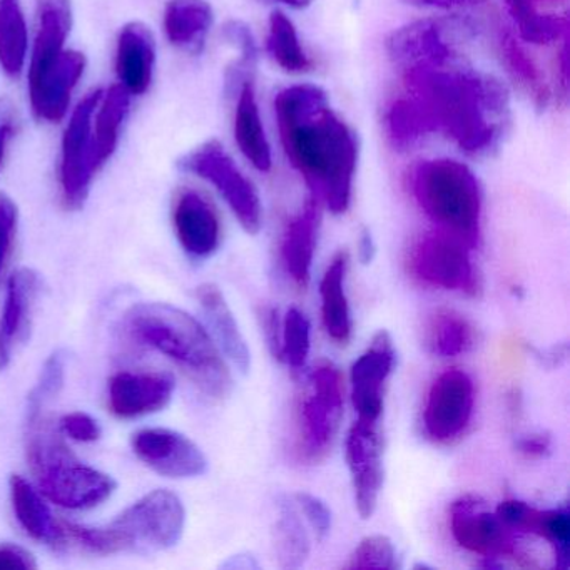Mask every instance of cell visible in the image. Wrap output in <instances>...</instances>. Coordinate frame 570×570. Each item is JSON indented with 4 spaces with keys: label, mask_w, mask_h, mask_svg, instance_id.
Here are the masks:
<instances>
[{
    "label": "cell",
    "mask_w": 570,
    "mask_h": 570,
    "mask_svg": "<svg viewBox=\"0 0 570 570\" xmlns=\"http://www.w3.org/2000/svg\"><path fill=\"white\" fill-rule=\"evenodd\" d=\"M235 139L239 151L258 171L268 173L272 169V146H269L268 138H266L253 81L243 82L238 89Z\"/></svg>",
    "instance_id": "27"
},
{
    "label": "cell",
    "mask_w": 570,
    "mask_h": 570,
    "mask_svg": "<svg viewBox=\"0 0 570 570\" xmlns=\"http://www.w3.org/2000/svg\"><path fill=\"white\" fill-rule=\"evenodd\" d=\"M41 289V278L31 268H21L9 278L4 309L0 315V368L9 365L14 350L31 332L32 309Z\"/></svg>",
    "instance_id": "20"
},
{
    "label": "cell",
    "mask_w": 570,
    "mask_h": 570,
    "mask_svg": "<svg viewBox=\"0 0 570 570\" xmlns=\"http://www.w3.org/2000/svg\"><path fill=\"white\" fill-rule=\"evenodd\" d=\"M156 62V39L145 22H128L119 32L116 72L119 85L131 96L148 91Z\"/></svg>",
    "instance_id": "22"
},
{
    "label": "cell",
    "mask_w": 570,
    "mask_h": 570,
    "mask_svg": "<svg viewBox=\"0 0 570 570\" xmlns=\"http://www.w3.org/2000/svg\"><path fill=\"white\" fill-rule=\"evenodd\" d=\"M495 513L510 530L535 533L546 539L553 547L556 567H569L570 515L566 507L539 510L522 500H505L497 507Z\"/></svg>",
    "instance_id": "21"
},
{
    "label": "cell",
    "mask_w": 570,
    "mask_h": 570,
    "mask_svg": "<svg viewBox=\"0 0 570 570\" xmlns=\"http://www.w3.org/2000/svg\"><path fill=\"white\" fill-rule=\"evenodd\" d=\"M196 299L212 328L219 352L225 353L226 358L239 372L248 373L252 368V353L219 286L215 283H203L196 288Z\"/></svg>",
    "instance_id": "24"
},
{
    "label": "cell",
    "mask_w": 570,
    "mask_h": 570,
    "mask_svg": "<svg viewBox=\"0 0 570 570\" xmlns=\"http://www.w3.org/2000/svg\"><path fill=\"white\" fill-rule=\"evenodd\" d=\"M259 318H262L263 332H265L269 352L275 358L279 360V353H282V320H279L278 309H262Z\"/></svg>",
    "instance_id": "48"
},
{
    "label": "cell",
    "mask_w": 570,
    "mask_h": 570,
    "mask_svg": "<svg viewBox=\"0 0 570 570\" xmlns=\"http://www.w3.org/2000/svg\"><path fill=\"white\" fill-rule=\"evenodd\" d=\"M569 355V346L567 343H560V345L550 346L546 352H537V358L542 362V365L549 366V368H556V366L562 365Z\"/></svg>",
    "instance_id": "50"
},
{
    "label": "cell",
    "mask_w": 570,
    "mask_h": 570,
    "mask_svg": "<svg viewBox=\"0 0 570 570\" xmlns=\"http://www.w3.org/2000/svg\"><path fill=\"white\" fill-rule=\"evenodd\" d=\"M320 205L313 196L286 225L282 239V262L289 278L305 288L312 275L316 242H318Z\"/></svg>",
    "instance_id": "25"
},
{
    "label": "cell",
    "mask_w": 570,
    "mask_h": 570,
    "mask_svg": "<svg viewBox=\"0 0 570 570\" xmlns=\"http://www.w3.org/2000/svg\"><path fill=\"white\" fill-rule=\"evenodd\" d=\"M19 209L11 196L0 193V276L11 256L18 233Z\"/></svg>",
    "instance_id": "43"
},
{
    "label": "cell",
    "mask_w": 570,
    "mask_h": 570,
    "mask_svg": "<svg viewBox=\"0 0 570 570\" xmlns=\"http://www.w3.org/2000/svg\"><path fill=\"white\" fill-rule=\"evenodd\" d=\"M497 48H499L500 58H502L510 78L519 85L522 91L529 95V98H532L537 108H547L550 91L549 86L543 81L539 66L527 55L525 49L520 46L515 36L502 26L497 31Z\"/></svg>",
    "instance_id": "31"
},
{
    "label": "cell",
    "mask_w": 570,
    "mask_h": 570,
    "mask_svg": "<svg viewBox=\"0 0 570 570\" xmlns=\"http://www.w3.org/2000/svg\"><path fill=\"white\" fill-rule=\"evenodd\" d=\"M71 29V0H38V32L29 65V89L41 85L59 65Z\"/></svg>",
    "instance_id": "18"
},
{
    "label": "cell",
    "mask_w": 570,
    "mask_h": 570,
    "mask_svg": "<svg viewBox=\"0 0 570 570\" xmlns=\"http://www.w3.org/2000/svg\"><path fill=\"white\" fill-rule=\"evenodd\" d=\"M405 4L420 9H450L466 8V6L479 4L480 0H403Z\"/></svg>",
    "instance_id": "49"
},
{
    "label": "cell",
    "mask_w": 570,
    "mask_h": 570,
    "mask_svg": "<svg viewBox=\"0 0 570 570\" xmlns=\"http://www.w3.org/2000/svg\"><path fill=\"white\" fill-rule=\"evenodd\" d=\"M396 549L392 540L385 535L365 537L358 543L345 569L350 570H395L399 569Z\"/></svg>",
    "instance_id": "40"
},
{
    "label": "cell",
    "mask_w": 570,
    "mask_h": 570,
    "mask_svg": "<svg viewBox=\"0 0 570 570\" xmlns=\"http://www.w3.org/2000/svg\"><path fill=\"white\" fill-rule=\"evenodd\" d=\"M176 238L193 259H208L222 245V222L212 203L195 189L178 193L173 206Z\"/></svg>",
    "instance_id": "16"
},
{
    "label": "cell",
    "mask_w": 570,
    "mask_h": 570,
    "mask_svg": "<svg viewBox=\"0 0 570 570\" xmlns=\"http://www.w3.org/2000/svg\"><path fill=\"white\" fill-rule=\"evenodd\" d=\"M475 389L462 370H446L436 376L426 395L423 429L436 443H450L465 433L473 415Z\"/></svg>",
    "instance_id": "11"
},
{
    "label": "cell",
    "mask_w": 570,
    "mask_h": 570,
    "mask_svg": "<svg viewBox=\"0 0 570 570\" xmlns=\"http://www.w3.org/2000/svg\"><path fill=\"white\" fill-rule=\"evenodd\" d=\"M28 58V24L21 0H0V68L16 78Z\"/></svg>",
    "instance_id": "34"
},
{
    "label": "cell",
    "mask_w": 570,
    "mask_h": 570,
    "mask_svg": "<svg viewBox=\"0 0 570 570\" xmlns=\"http://www.w3.org/2000/svg\"><path fill=\"white\" fill-rule=\"evenodd\" d=\"M376 255L375 239H373L370 229L363 228L362 235H360L358 242V258L362 265H372L373 259Z\"/></svg>",
    "instance_id": "51"
},
{
    "label": "cell",
    "mask_w": 570,
    "mask_h": 570,
    "mask_svg": "<svg viewBox=\"0 0 570 570\" xmlns=\"http://www.w3.org/2000/svg\"><path fill=\"white\" fill-rule=\"evenodd\" d=\"M515 450L529 460L547 459L552 453V436L547 432L529 433L517 440Z\"/></svg>",
    "instance_id": "46"
},
{
    "label": "cell",
    "mask_w": 570,
    "mask_h": 570,
    "mask_svg": "<svg viewBox=\"0 0 570 570\" xmlns=\"http://www.w3.org/2000/svg\"><path fill=\"white\" fill-rule=\"evenodd\" d=\"M102 92V89H95L79 102L62 136L59 183L62 202L72 212L85 206L92 179L98 175L92 163V116L101 101Z\"/></svg>",
    "instance_id": "10"
},
{
    "label": "cell",
    "mask_w": 570,
    "mask_h": 570,
    "mask_svg": "<svg viewBox=\"0 0 570 570\" xmlns=\"http://www.w3.org/2000/svg\"><path fill=\"white\" fill-rule=\"evenodd\" d=\"M443 29L445 28L433 19L403 26L386 38V55L393 62L403 66V69L452 65L455 52L443 38Z\"/></svg>",
    "instance_id": "19"
},
{
    "label": "cell",
    "mask_w": 570,
    "mask_h": 570,
    "mask_svg": "<svg viewBox=\"0 0 570 570\" xmlns=\"http://www.w3.org/2000/svg\"><path fill=\"white\" fill-rule=\"evenodd\" d=\"M266 49L273 61L289 75H303L312 69V61L302 48L295 24L282 11H275L269 16Z\"/></svg>",
    "instance_id": "36"
},
{
    "label": "cell",
    "mask_w": 570,
    "mask_h": 570,
    "mask_svg": "<svg viewBox=\"0 0 570 570\" xmlns=\"http://www.w3.org/2000/svg\"><path fill=\"white\" fill-rule=\"evenodd\" d=\"M343 379L338 366L320 360L296 406L298 453L303 462L318 463L330 453L343 419Z\"/></svg>",
    "instance_id": "7"
},
{
    "label": "cell",
    "mask_w": 570,
    "mask_h": 570,
    "mask_svg": "<svg viewBox=\"0 0 570 570\" xmlns=\"http://www.w3.org/2000/svg\"><path fill=\"white\" fill-rule=\"evenodd\" d=\"M59 430L76 442L91 443L101 436V426L85 412H72L62 416Z\"/></svg>",
    "instance_id": "44"
},
{
    "label": "cell",
    "mask_w": 570,
    "mask_h": 570,
    "mask_svg": "<svg viewBox=\"0 0 570 570\" xmlns=\"http://www.w3.org/2000/svg\"><path fill=\"white\" fill-rule=\"evenodd\" d=\"M38 569L35 556L28 550L12 543L0 546V570Z\"/></svg>",
    "instance_id": "47"
},
{
    "label": "cell",
    "mask_w": 570,
    "mask_h": 570,
    "mask_svg": "<svg viewBox=\"0 0 570 570\" xmlns=\"http://www.w3.org/2000/svg\"><path fill=\"white\" fill-rule=\"evenodd\" d=\"M226 41L239 49V59L228 71L226 86L228 91L239 89L243 82L252 81L253 71L258 65V46L252 29L242 21H229L223 29Z\"/></svg>",
    "instance_id": "38"
},
{
    "label": "cell",
    "mask_w": 570,
    "mask_h": 570,
    "mask_svg": "<svg viewBox=\"0 0 570 570\" xmlns=\"http://www.w3.org/2000/svg\"><path fill=\"white\" fill-rule=\"evenodd\" d=\"M278 2H283V4L288 6V8L296 9V11H303V9L312 6L313 0H278Z\"/></svg>",
    "instance_id": "52"
},
{
    "label": "cell",
    "mask_w": 570,
    "mask_h": 570,
    "mask_svg": "<svg viewBox=\"0 0 570 570\" xmlns=\"http://www.w3.org/2000/svg\"><path fill=\"white\" fill-rule=\"evenodd\" d=\"M450 532L462 549L479 553L487 559L522 557L509 527L497 517V513L487 510L485 502L479 497H460L452 503Z\"/></svg>",
    "instance_id": "13"
},
{
    "label": "cell",
    "mask_w": 570,
    "mask_h": 570,
    "mask_svg": "<svg viewBox=\"0 0 570 570\" xmlns=\"http://www.w3.org/2000/svg\"><path fill=\"white\" fill-rule=\"evenodd\" d=\"M412 191L442 232L475 248L480 236L482 191L472 169L453 159L423 161L413 169Z\"/></svg>",
    "instance_id": "6"
},
{
    "label": "cell",
    "mask_w": 570,
    "mask_h": 570,
    "mask_svg": "<svg viewBox=\"0 0 570 570\" xmlns=\"http://www.w3.org/2000/svg\"><path fill=\"white\" fill-rule=\"evenodd\" d=\"M215 21L208 0H169L165 8L166 38L175 48L198 55Z\"/></svg>",
    "instance_id": "26"
},
{
    "label": "cell",
    "mask_w": 570,
    "mask_h": 570,
    "mask_svg": "<svg viewBox=\"0 0 570 570\" xmlns=\"http://www.w3.org/2000/svg\"><path fill=\"white\" fill-rule=\"evenodd\" d=\"M9 487H11L12 509L22 529L39 542L62 546L66 537L65 527L61 529L56 525L51 510L41 493L21 475H12Z\"/></svg>",
    "instance_id": "30"
},
{
    "label": "cell",
    "mask_w": 570,
    "mask_h": 570,
    "mask_svg": "<svg viewBox=\"0 0 570 570\" xmlns=\"http://www.w3.org/2000/svg\"><path fill=\"white\" fill-rule=\"evenodd\" d=\"M312 325L305 313L289 308L282 322V353L279 362L299 370L306 365L309 355Z\"/></svg>",
    "instance_id": "39"
},
{
    "label": "cell",
    "mask_w": 570,
    "mask_h": 570,
    "mask_svg": "<svg viewBox=\"0 0 570 570\" xmlns=\"http://www.w3.org/2000/svg\"><path fill=\"white\" fill-rule=\"evenodd\" d=\"M469 249L466 243L442 229L425 233L410 246L406 266L413 278L425 285L475 296L480 283Z\"/></svg>",
    "instance_id": "9"
},
{
    "label": "cell",
    "mask_w": 570,
    "mask_h": 570,
    "mask_svg": "<svg viewBox=\"0 0 570 570\" xmlns=\"http://www.w3.org/2000/svg\"><path fill=\"white\" fill-rule=\"evenodd\" d=\"M131 95L125 86L115 85L102 92L101 101L92 116V163L101 171L118 148L119 132L128 116Z\"/></svg>",
    "instance_id": "29"
},
{
    "label": "cell",
    "mask_w": 570,
    "mask_h": 570,
    "mask_svg": "<svg viewBox=\"0 0 570 570\" xmlns=\"http://www.w3.org/2000/svg\"><path fill=\"white\" fill-rule=\"evenodd\" d=\"M66 380V353L58 350L49 356L39 376L38 385L29 395L28 415H36L46 409L61 392Z\"/></svg>",
    "instance_id": "41"
},
{
    "label": "cell",
    "mask_w": 570,
    "mask_h": 570,
    "mask_svg": "<svg viewBox=\"0 0 570 570\" xmlns=\"http://www.w3.org/2000/svg\"><path fill=\"white\" fill-rule=\"evenodd\" d=\"M539 2L547 0H507L510 14L519 28V36L532 45H549L567 32V18L542 14Z\"/></svg>",
    "instance_id": "37"
},
{
    "label": "cell",
    "mask_w": 570,
    "mask_h": 570,
    "mask_svg": "<svg viewBox=\"0 0 570 570\" xmlns=\"http://www.w3.org/2000/svg\"><path fill=\"white\" fill-rule=\"evenodd\" d=\"M273 540L282 569L295 570L305 566L312 543L298 507L286 497L278 500V519L273 529Z\"/></svg>",
    "instance_id": "32"
},
{
    "label": "cell",
    "mask_w": 570,
    "mask_h": 570,
    "mask_svg": "<svg viewBox=\"0 0 570 570\" xmlns=\"http://www.w3.org/2000/svg\"><path fill=\"white\" fill-rule=\"evenodd\" d=\"M385 129L390 142L399 151L412 148L420 139L435 132L422 106L409 95L405 98L395 99L389 106L385 112Z\"/></svg>",
    "instance_id": "35"
},
{
    "label": "cell",
    "mask_w": 570,
    "mask_h": 570,
    "mask_svg": "<svg viewBox=\"0 0 570 570\" xmlns=\"http://www.w3.org/2000/svg\"><path fill=\"white\" fill-rule=\"evenodd\" d=\"M185 525L186 510L181 499L169 490L159 489L132 503L106 525L65 523V530L89 552L115 556L171 549L181 540Z\"/></svg>",
    "instance_id": "4"
},
{
    "label": "cell",
    "mask_w": 570,
    "mask_h": 570,
    "mask_svg": "<svg viewBox=\"0 0 570 570\" xmlns=\"http://www.w3.org/2000/svg\"><path fill=\"white\" fill-rule=\"evenodd\" d=\"M348 252L336 253L330 263L320 283V296H322V318L326 333L336 343L350 342L353 323L350 312L348 298H346L345 279L348 269Z\"/></svg>",
    "instance_id": "28"
},
{
    "label": "cell",
    "mask_w": 570,
    "mask_h": 570,
    "mask_svg": "<svg viewBox=\"0 0 570 570\" xmlns=\"http://www.w3.org/2000/svg\"><path fill=\"white\" fill-rule=\"evenodd\" d=\"M129 332L171 360L213 400H225L233 376L208 330L185 309L168 303H141L126 315Z\"/></svg>",
    "instance_id": "3"
},
{
    "label": "cell",
    "mask_w": 570,
    "mask_h": 570,
    "mask_svg": "<svg viewBox=\"0 0 570 570\" xmlns=\"http://www.w3.org/2000/svg\"><path fill=\"white\" fill-rule=\"evenodd\" d=\"M132 450L156 473L169 479H195L208 470L203 450L183 433L142 429L132 435Z\"/></svg>",
    "instance_id": "14"
},
{
    "label": "cell",
    "mask_w": 570,
    "mask_h": 570,
    "mask_svg": "<svg viewBox=\"0 0 570 570\" xmlns=\"http://www.w3.org/2000/svg\"><path fill=\"white\" fill-rule=\"evenodd\" d=\"M295 503L312 525L316 539L320 542L325 540L328 533L332 532L333 522L332 510L328 509V505L320 497L308 492L296 493Z\"/></svg>",
    "instance_id": "42"
},
{
    "label": "cell",
    "mask_w": 570,
    "mask_h": 570,
    "mask_svg": "<svg viewBox=\"0 0 570 570\" xmlns=\"http://www.w3.org/2000/svg\"><path fill=\"white\" fill-rule=\"evenodd\" d=\"M279 139L293 168L308 183L316 199L333 215L352 202L358 165V136L333 111L320 86L296 85L275 98Z\"/></svg>",
    "instance_id": "1"
},
{
    "label": "cell",
    "mask_w": 570,
    "mask_h": 570,
    "mask_svg": "<svg viewBox=\"0 0 570 570\" xmlns=\"http://www.w3.org/2000/svg\"><path fill=\"white\" fill-rule=\"evenodd\" d=\"M426 345L442 358L463 355L475 345V328L455 309H436L426 326Z\"/></svg>",
    "instance_id": "33"
},
{
    "label": "cell",
    "mask_w": 570,
    "mask_h": 570,
    "mask_svg": "<svg viewBox=\"0 0 570 570\" xmlns=\"http://www.w3.org/2000/svg\"><path fill=\"white\" fill-rule=\"evenodd\" d=\"M382 426L380 422L356 420L346 436V463L352 475L355 505L362 519H370L379 505L385 469H383Z\"/></svg>",
    "instance_id": "12"
},
{
    "label": "cell",
    "mask_w": 570,
    "mask_h": 570,
    "mask_svg": "<svg viewBox=\"0 0 570 570\" xmlns=\"http://www.w3.org/2000/svg\"><path fill=\"white\" fill-rule=\"evenodd\" d=\"M19 128V112L9 98H0V166L4 163L9 142Z\"/></svg>",
    "instance_id": "45"
},
{
    "label": "cell",
    "mask_w": 570,
    "mask_h": 570,
    "mask_svg": "<svg viewBox=\"0 0 570 570\" xmlns=\"http://www.w3.org/2000/svg\"><path fill=\"white\" fill-rule=\"evenodd\" d=\"M403 85L435 132H445L465 155H485L502 138L510 108L499 79L449 66H416L405 69Z\"/></svg>",
    "instance_id": "2"
},
{
    "label": "cell",
    "mask_w": 570,
    "mask_h": 570,
    "mask_svg": "<svg viewBox=\"0 0 570 570\" xmlns=\"http://www.w3.org/2000/svg\"><path fill=\"white\" fill-rule=\"evenodd\" d=\"M86 56L78 51H66L59 65L46 76L45 81L29 89L32 112L38 121L56 125L68 115L71 96L85 75Z\"/></svg>",
    "instance_id": "23"
},
{
    "label": "cell",
    "mask_w": 570,
    "mask_h": 570,
    "mask_svg": "<svg viewBox=\"0 0 570 570\" xmlns=\"http://www.w3.org/2000/svg\"><path fill=\"white\" fill-rule=\"evenodd\" d=\"M178 166L183 171L191 173L215 186L248 235H258L262 232L263 206L258 191L239 171L222 142L216 139L203 142L202 146L183 156Z\"/></svg>",
    "instance_id": "8"
},
{
    "label": "cell",
    "mask_w": 570,
    "mask_h": 570,
    "mask_svg": "<svg viewBox=\"0 0 570 570\" xmlns=\"http://www.w3.org/2000/svg\"><path fill=\"white\" fill-rule=\"evenodd\" d=\"M28 460L41 492L52 503L86 510L101 505L115 493L116 480L85 465L45 413L28 415Z\"/></svg>",
    "instance_id": "5"
},
{
    "label": "cell",
    "mask_w": 570,
    "mask_h": 570,
    "mask_svg": "<svg viewBox=\"0 0 570 570\" xmlns=\"http://www.w3.org/2000/svg\"><path fill=\"white\" fill-rule=\"evenodd\" d=\"M175 380L166 373L119 372L109 380V409L119 419L161 412L171 402Z\"/></svg>",
    "instance_id": "17"
},
{
    "label": "cell",
    "mask_w": 570,
    "mask_h": 570,
    "mask_svg": "<svg viewBox=\"0 0 570 570\" xmlns=\"http://www.w3.org/2000/svg\"><path fill=\"white\" fill-rule=\"evenodd\" d=\"M395 366V348L389 332L380 330L368 348L352 366V402L360 420L382 422L385 385Z\"/></svg>",
    "instance_id": "15"
}]
</instances>
